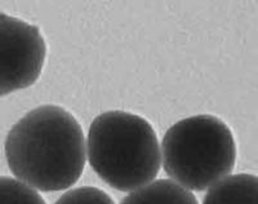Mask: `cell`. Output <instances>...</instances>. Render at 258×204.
<instances>
[{
  "label": "cell",
  "mask_w": 258,
  "mask_h": 204,
  "mask_svg": "<svg viewBox=\"0 0 258 204\" xmlns=\"http://www.w3.org/2000/svg\"><path fill=\"white\" fill-rule=\"evenodd\" d=\"M236 143L231 129L214 115L186 118L165 132L161 163L174 182L188 190L211 189L231 173Z\"/></svg>",
  "instance_id": "3957f363"
},
{
  "label": "cell",
  "mask_w": 258,
  "mask_h": 204,
  "mask_svg": "<svg viewBox=\"0 0 258 204\" xmlns=\"http://www.w3.org/2000/svg\"><path fill=\"white\" fill-rule=\"evenodd\" d=\"M87 155L94 172L119 191H135L153 182L161 166V149L145 118L112 110L94 118Z\"/></svg>",
  "instance_id": "7a4b0ae2"
},
{
  "label": "cell",
  "mask_w": 258,
  "mask_h": 204,
  "mask_svg": "<svg viewBox=\"0 0 258 204\" xmlns=\"http://www.w3.org/2000/svg\"><path fill=\"white\" fill-rule=\"evenodd\" d=\"M203 204H258V176H227L208 190Z\"/></svg>",
  "instance_id": "5b68a950"
},
{
  "label": "cell",
  "mask_w": 258,
  "mask_h": 204,
  "mask_svg": "<svg viewBox=\"0 0 258 204\" xmlns=\"http://www.w3.org/2000/svg\"><path fill=\"white\" fill-rule=\"evenodd\" d=\"M45 56L47 44L38 26L0 13V97L36 83Z\"/></svg>",
  "instance_id": "277c9868"
},
{
  "label": "cell",
  "mask_w": 258,
  "mask_h": 204,
  "mask_svg": "<svg viewBox=\"0 0 258 204\" xmlns=\"http://www.w3.org/2000/svg\"><path fill=\"white\" fill-rule=\"evenodd\" d=\"M120 204H199L197 196L172 180L153 181L121 199Z\"/></svg>",
  "instance_id": "8992f818"
},
{
  "label": "cell",
  "mask_w": 258,
  "mask_h": 204,
  "mask_svg": "<svg viewBox=\"0 0 258 204\" xmlns=\"http://www.w3.org/2000/svg\"><path fill=\"white\" fill-rule=\"evenodd\" d=\"M0 204H47L43 196L22 181L0 176Z\"/></svg>",
  "instance_id": "52a82bcc"
},
{
  "label": "cell",
  "mask_w": 258,
  "mask_h": 204,
  "mask_svg": "<svg viewBox=\"0 0 258 204\" xmlns=\"http://www.w3.org/2000/svg\"><path fill=\"white\" fill-rule=\"evenodd\" d=\"M54 204H115V201L103 190L83 186L64 192Z\"/></svg>",
  "instance_id": "ba28073f"
},
{
  "label": "cell",
  "mask_w": 258,
  "mask_h": 204,
  "mask_svg": "<svg viewBox=\"0 0 258 204\" xmlns=\"http://www.w3.org/2000/svg\"><path fill=\"white\" fill-rule=\"evenodd\" d=\"M4 150L13 175L45 192L75 185L87 161L82 126L57 105L39 106L21 118L9 131Z\"/></svg>",
  "instance_id": "6da1fadb"
}]
</instances>
